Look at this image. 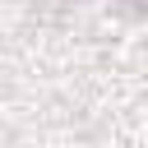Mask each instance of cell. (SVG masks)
<instances>
[{
	"instance_id": "obj_1",
	"label": "cell",
	"mask_w": 148,
	"mask_h": 148,
	"mask_svg": "<svg viewBox=\"0 0 148 148\" xmlns=\"http://www.w3.org/2000/svg\"><path fill=\"white\" fill-rule=\"evenodd\" d=\"M130 5H139V0H130Z\"/></svg>"
}]
</instances>
